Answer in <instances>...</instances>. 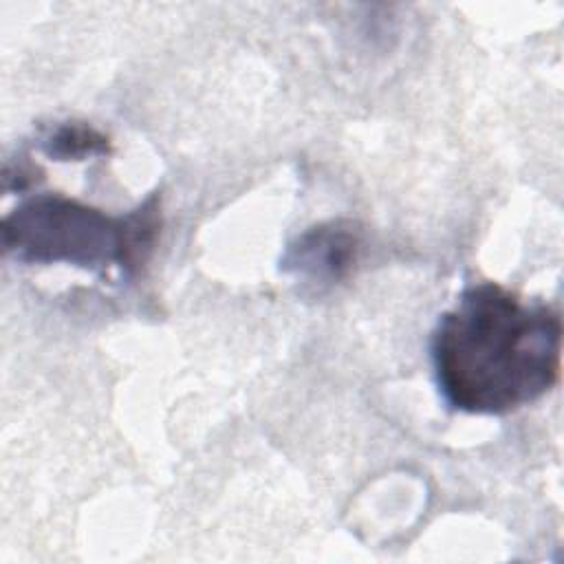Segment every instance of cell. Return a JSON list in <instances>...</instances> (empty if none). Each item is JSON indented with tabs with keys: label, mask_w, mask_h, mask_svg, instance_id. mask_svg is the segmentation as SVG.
Returning <instances> with one entry per match:
<instances>
[{
	"label": "cell",
	"mask_w": 564,
	"mask_h": 564,
	"mask_svg": "<svg viewBox=\"0 0 564 564\" xmlns=\"http://www.w3.org/2000/svg\"><path fill=\"white\" fill-rule=\"evenodd\" d=\"M159 231V194L121 216L62 194H40L2 220V247L20 262H66L101 273L117 267L132 278L152 256Z\"/></svg>",
	"instance_id": "7a4b0ae2"
},
{
	"label": "cell",
	"mask_w": 564,
	"mask_h": 564,
	"mask_svg": "<svg viewBox=\"0 0 564 564\" xmlns=\"http://www.w3.org/2000/svg\"><path fill=\"white\" fill-rule=\"evenodd\" d=\"M357 251V229L350 223L333 220L297 236L282 258V269L313 284H333L348 275Z\"/></svg>",
	"instance_id": "3957f363"
},
{
	"label": "cell",
	"mask_w": 564,
	"mask_h": 564,
	"mask_svg": "<svg viewBox=\"0 0 564 564\" xmlns=\"http://www.w3.org/2000/svg\"><path fill=\"white\" fill-rule=\"evenodd\" d=\"M42 150L55 161H84L110 154V139L88 123L66 121L44 137Z\"/></svg>",
	"instance_id": "277c9868"
},
{
	"label": "cell",
	"mask_w": 564,
	"mask_h": 564,
	"mask_svg": "<svg viewBox=\"0 0 564 564\" xmlns=\"http://www.w3.org/2000/svg\"><path fill=\"white\" fill-rule=\"evenodd\" d=\"M432 366L443 401L465 414H507L560 381L562 319L498 282L460 291L432 333Z\"/></svg>",
	"instance_id": "6da1fadb"
}]
</instances>
